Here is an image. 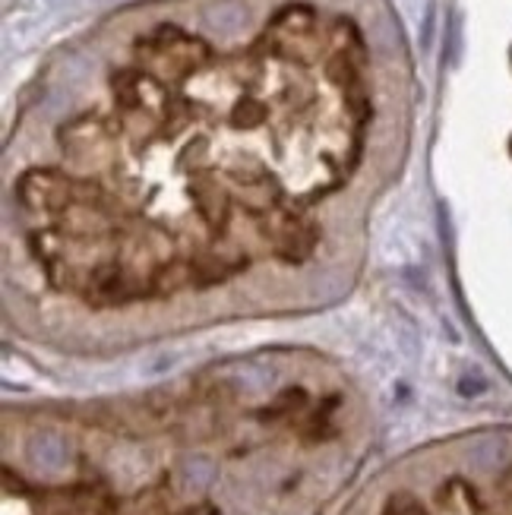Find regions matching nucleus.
Segmentation results:
<instances>
[{"label": "nucleus", "mask_w": 512, "mask_h": 515, "mask_svg": "<svg viewBox=\"0 0 512 515\" xmlns=\"http://www.w3.org/2000/svg\"><path fill=\"white\" fill-rule=\"evenodd\" d=\"M114 136H118V127L108 124L98 114H86V118L70 120L63 127L61 146L67 152V159L77 161V165H102V161L111 159Z\"/></svg>", "instance_id": "4"}, {"label": "nucleus", "mask_w": 512, "mask_h": 515, "mask_svg": "<svg viewBox=\"0 0 512 515\" xmlns=\"http://www.w3.org/2000/svg\"><path fill=\"white\" fill-rule=\"evenodd\" d=\"M190 478H194L196 484H206V480L212 478V465H209L206 459H194L190 462Z\"/></svg>", "instance_id": "11"}, {"label": "nucleus", "mask_w": 512, "mask_h": 515, "mask_svg": "<svg viewBox=\"0 0 512 515\" xmlns=\"http://www.w3.org/2000/svg\"><path fill=\"white\" fill-rule=\"evenodd\" d=\"M190 266H194L196 285H219V282L231 279L235 272L247 269V253L237 247H209V250L196 253Z\"/></svg>", "instance_id": "5"}, {"label": "nucleus", "mask_w": 512, "mask_h": 515, "mask_svg": "<svg viewBox=\"0 0 512 515\" xmlns=\"http://www.w3.org/2000/svg\"><path fill=\"white\" fill-rule=\"evenodd\" d=\"M266 120V108L256 102V98H241L231 111V124L235 127H244V130H253Z\"/></svg>", "instance_id": "8"}, {"label": "nucleus", "mask_w": 512, "mask_h": 515, "mask_svg": "<svg viewBox=\"0 0 512 515\" xmlns=\"http://www.w3.org/2000/svg\"><path fill=\"white\" fill-rule=\"evenodd\" d=\"M139 51L145 54V61L159 67L161 77L180 79L194 73L202 61H209L206 42L194 36H184L178 29H159V36L149 38L145 45H139Z\"/></svg>", "instance_id": "2"}, {"label": "nucleus", "mask_w": 512, "mask_h": 515, "mask_svg": "<svg viewBox=\"0 0 512 515\" xmlns=\"http://www.w3.org/2000/svg\"><path fill=\"white\" fill-rule=\"evenodd\" d=\"M35 462H42V465H48V468H54V465H61V459H63V449H61V443H57L54 437H42V439H35Z\"/></svg>", "instance_id": "10"}, {"label": "nucleus", "mask_w": 512, "mask_h": 515, "mask_svg": "<svg viewBox=\"0 0 512 515\" xmlns=\"http://www.w3.org/2000/svg\"><path fill=\"white\" fill-rule=\"evenodd\" d=\"M194 202H196V212L202 216V222L209 225L212 234H222V231L228 228L231 200L209 175H200L194 181Z\"/></svg>", "instance_id": "6"}, {"label": "nucleus", "mask_w": 512, "mask_h": 515, "mask_svg": "<svg viewBox=\"0 0 512 515\" xmlns=\"http://www.w3.org/2000/svg\"><path fill=\"white\" fill-rule=\"evenodd\" d=\"M190 285H196L190 259H168V263L159 266L153 275L155 298H165V294H174V291H180V288H190Z\"/></svg>", "instance_id": "7"}, {"label": "nucleus", "mask_w": 512, "mask_h": 515, "mask_svg": "<svg viewBox=\"0 0 512 515\" xmlns=\"http://www.w3.org/2000/svg\"><path fill=\"white\" fill-rule=\"evenodd\" d=\"M256 228L260 234L272 244V250L285 259V263H304L319 244V231L313 222L307 218L291 216V212L282 209H263L256 216Z\"/></svg>", "instance_id": "1"}, {"label": "nucleus", "mask_w": 512, "mask_h": 515, "mask_svg": "<svg viewBox=\"0 0 512 515\" xmlns=\"http://www.w3.org/2000/svg\"><path fill=\"white\" fill-rule=\"evenodd\" d=\"M345 92V105H348V111H351V118L354 120H367V114H370V98H367V89H364V83H351L348 89H342Z\"/></svg>", "instance_id": "9"}, {"label": "nucleus", "mask_w": 512, "mask_h": 515, "mask_svg": "<svg viewBox=\"0 0 512 515\" xmlns=\"http://www.w3.org/2000/svg\"><path fill=\"white\" fill-rule=\"evenodd\" d=\"M16 193H20L26 209L63 216V212H70L77 206L79 181L67 177L63 171H54V168H32V171H26V175L20 177Z\"/></svg>", "instance_id": "3"}]
</instances>
